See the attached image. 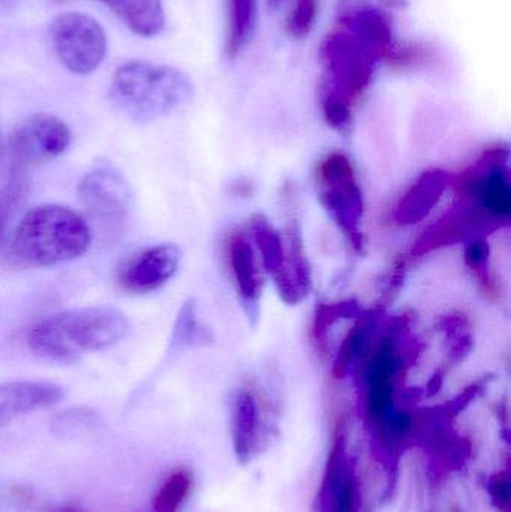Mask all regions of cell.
Segmentation results:
<instances>
[{"mask_svg":"<svg viewBox=\"0 0 511 512\" xmlns=\"http://www.w3.org/2000/svg\"><path fill=\"white\" fill-rule=\"evenodd\" d=\"M128 330V319L114 307H80L36 322L27 333V346L42 360L72 363L89 352L111 348Z\"/></svg>","mask_w":511,"mask_h":512,"instance_id":"1","label":"cell"},{"mask_svg":"<svg viewBox=\"0 0 511 512\" xmlns=\"http://www.w3.org/2000/svg\"><path fill=\"white\" fill-rule=\"evenodd\" d=\"M93 231L83 215L57 204L30 210L15 228L11 255L26 267H53L89 251Z\"/></svg>","mask_w":511,"mask_h":512,"instance_id":"2","label":"cell"},{"mask_svg":"<svg viewBox=\"0 0 511 512\" xmlns=\"http://www.w3.org/2000/svg\"><path fill=\"white\" fill-rule=\"evenodd\" d=\"M194 95L185 72L146 60H131L114 72L110 99L129 119L149 123L173 113Z\"/></svg>","mask_w":511,"mask_h":512,"instance_id":"3","label":"cell"},{"mask_svg":"<svg viewBox=\"0 0 511 512\" xmlns=\"http://www.w3.org/2000/svg\"><path fill=\"white\" fill-rule=\"evenodd\" d=\"M323 105H339L353 111V105L371 86L377 63L383 54L353 27L339 20L338 26L324 38Z\"/></svg>","mask_w":511,"mask_h":512,"instance_id":"4","label":"cell"},{"mask_svg":"<svg viewBox=\"0 0 511 512\" xmlns=\"http://www.w3.org/2000/svg\"><path fill=\"white\" fill-rule=\"evenodd\" d=\"M77 191L90 228L105 242H117L132 209V192L125 177L110 165H98L84 174Z\"/></svg>","mask_w":511,"mask_h":512,"instance_id":"5","label":"cell"},{"mask_svg":"<svg viewBox=\"0 0 511 512\" xmlns=\"http://www.w3.org/2000/svg\"><path fill=\"white\" fill-rule=\"evenodd\" d=\"M318 186L324 209L329 212L354 249L363 252L365 203L362 191L357 185L353 164L344 153H329L326 158L321 159L318 165Z\"/></svg>","mask_w":511,"mask_h":512,"instance_id":"6","label":"cell"},{"mask_svg":"<svg viewBox=\"0 0 511 512\" xmlns=\"http://www.w3.org/2000/svg\"><path fill=\"white\" fill-rule=\"evenodd\" d=\"M71 129L48 113L33 114L18 123L5 140V156L11 170L26 171L47 164L68 150Z\"/></svg>","mask_w":511,"mask_h":512,"instance_id":"7","label":"cell"},{"mask_svg":"<svg viewBox=\"0 0 511 512\" xmlns=\"http://www.w3.org/2000/svg\"><path fill=\"white\" fill-rule=\"evenodd\" d=\"M51 42L60 63L72 74L89 75L104 62L107 35L90 15L63 12L51 21Z\"/></svg>","mask_w":511,"mask_h":512,"instance_id":"8","label":"cell"},{"mask_svg":"<svg viewBox=\"0 0 511 512\" xmlns=\"http://www.w3.org/2000/svg\"><path fill=\"white\" fill-rule=\"evenodd\" d=\"M362 495L353 460L347 457V421L339 420L318 492L317 512H360Z\"/></svg>","mask_w":511,"mask_h":512,"instance_id":"9","label":"cell"},{"mask_svg":"<svg viewBox=\"0 0 511 512\" xmlns=\"http://www.w3.org/2000/svg\"><path fill=\"white\" fill-rule=\"evenodd\" d=\"M180 249L176 245L152 246L132 255L119 271L120 288L134 295H146L167 285L179 270Z\"/></svg>","mask_w":511,"mask_h":512,"instance_id":"10","label":"cell"},{"mask_svg":"<svg viewBox=\"0 0 511 512\" xmlns=\"http://www.w3.org/2000/svg\"><path fill=\"white\" fill-rule=\"evenodd\" d=\"M500 227L491 216L486 215L480 207H465L444 216L434 228L428 231L413 249V256H423L447 248V246L464 243L476 234L495 230Z\"/></svg>","mask_w":511,"mask_h":512,"instance_id":"11","label":"cell"},{"mask_svg":"<svg viewBox=\"0 0 511 512\" xmlns=\"http://www.w3.org/2000/svg\"><path fill=\"white\" fill-rule=\"evenodd\" d=\"M62 387L45 381H17L0 385V429L15 418L42 411L63 399Z\"/></svg>","mask_w":511,"mask_h":512,"instance_id":"12","label":"cell"},{"mask_svg":"<svg viewBox=\"0 0 511 512\" xmlns=\"http://www.w3.org/2000/svg\"><path fill=\"white\" fill-rule=\"evenodd\" d=\"M452 186V176L444 170H429L405 192L395 209V221L399 225H416L425 221L443 200Z\"/></svg>","mask_w":511,"mask_h":512,"instance_id":"13","label":"cell"},{"mask_svg":"<svg viewBox=\"0 0 511 512\" xmlns=\"http://www.w3.org/2000/svg\"><path fill=\"white\" fill-rule=\"evenodd\" d=\"M227 258L246 313L255 318L261 295V274L251 240L243 233H234L227 242Z\"/></svg>","mask_w":511,"mask_h":512,"instance_id":"14","label":"cell"},{"mask_svg":"<svg viewBox=\"0 0 511 512\" xmlns=\"http://www.w3.org/2000/svg\"><path fill=\"white\" fill-rule=\"evenodd\" d=\"M285 242V264L275 277L276 289L284 303L294 306L305 300L311 291V268L303 251L302 239L296 227L288 228Z\"/></svg>","mask_w":511,"mask_h":512,"instance_id":"15","label":"cell"},{"mask_svg":"<svg viewBox=\"0 0 511 512\" xmlns=\"http://www.w3.org/2000/svg\"><path fill=\"white\" fill-rule=\"evenodd\" d=\"M231 436L234 454L242 465H248L258 450L260 411L257 399L249 390H240L231 406Z\"/></svg>","mask_w":511,"mask_h":512,"instance_id":"16","label":"cell"},{"mask_svg":"<svg viewBox=\"0 0 511 512\" xmlns=\"http://www.w3.org/2000/svg\"><path fill=\"white\" fill-rule=\"evenodd\" d=\"M54 3L66 0H51ZM107 6L129 30L138 36L150 38L158 35L165 26V12L162 0H96Z\"/></svg>","mask_w":511,"mask_h":512,"instance_id":"17","label":"cell"},{"mask_svg":"<svg viewBox=\"0 0 511 512\" xmlns=\"http://www.w3.org/2000/svg\"><path fill=\"white\" fill-rule=\"evenodd\" d=\"M257 0H228V29L225 51L234 59L242 53L254 35Z\"/></svg>","mask_w":511,"mask_h":512,"instance_id":"18","label":"cell"},{"mask_svg":"<svg viewBox=\"0 0 511 512\" xmlns=\"http://www.w3.org/2000/svg\"><path fill=\"white\" fill-rule=\"evenodd\" d=\"M251 231L261 265L275 279L284 268L285 256H287L284 236L263 215H255L251 219Z\"/></svg>","mask_w":511,"mask_h":512,"instance_id":"19","label":"cell"},{"mask_svg":"<svg viewBox=\"0 0 511 512\" xmlns=\"http://www.w3.org/2000/svg\"><path fill=\"white\" fill-rule=\"evenodd\" d=\"M377 315V310H372L369 313L363 312L357 318L354 327H351L345 339L342 340L332 369L333 376L336 379L345 378L348 372L353 369L354 361L357 360L360 352L365 348L366 340H368L369 333H371L372 327H374L375 316Z\"/></svg>","mask_w":511,"mask_h":512,"instance_id":"20","label":"cell"},{"mask_svg":"<svg viewBox=\"0 0 511 512\" xmlns=\"http://www.w3.org/2000/svg\"><path fill=\"white\" fill-rule=\"evenodd\" d=\"M197 304L188 300L180 309L171 334L170 349L200 348L213 342V334L197 318Z\"/></svg>","mask_w":511,"mask_h":512,"instance_id":"21","label":"cell"},{"mask_svg":"<svg viewBox=\"0 0 511 512\" xmlns=\"http://www.w3.org/2000/svg\"><path fill=\"white\" fill-rule=\"evenodd\" d=\"M104 427V421L98 412L87 406L65 409L54 417L51 430L59 439L72 441V439L86 438L99 432Z\"/></svg>","mask_w":511,"mask_h":512,"instance_id":"22","label":"cell"},{"mask_svg":"<svg viewBox=\"0 0 511 512\" xmlns=\"http://www.w3.org/2000/svg\"><path fill=\"white\" fill-rule=\"evenodd\" d=\"M29 188V173L9 170L8 179L0 189V240H2L8 225L11 224L15 213L26 203Z\"/></svg>","mask_w":511,"mask_h":512,"instance_id":"23","label":"cell"},{"mask_svg":"<svg viewBox=\"0 0 511 512\" xmlns=\"http://www.w3.org/2000/svg\"><path fill=\"white\" fill-rule=\"evenodd\" d=\"M365 312L356 300L338 301V303L320 304L315 310L314 324H312V336L315 342H323L333 325L341 319L359 318Z\"/></svg>","mask_w":511,"mask_h":512,"instance_id":"24","label":"cell"},{"mask_svg":"<svg viewBox=\"0 0 511 512\" xmlns=\"http://www.w3.org/2000/svg\"><path fill=\"white\" fill-rule=\"evenodd\" d=\"M192 480L185 471L174 472L153 499V511L177 512L188 498Z\"/></svg>","mask_w":511,"mask_h":512,"instance_id":"25","label":"cell"},{"mask_svg":"<svg viewBox=\"0 0 511 512\" xmlns=\"http://www.w3.org/2000/svg\"><path fill=\"white\" fill-rule=\"evenodd\" d=\"M432 48L420 44H393L392 50L387 54L386 62L393 68L408 69L428 65L434 60Z\"/></svg>","mask_w":511,"mask_h":512,"instance_id":"26","label":"cell"},{"mask_svg":"<svg viewBox=\"0 0 511 512\" xmlns=\"http://www.w3.org/2000/svg\"><path fill=\"white\" fill-rule=\"evenodd\" d=\"M318 14V0H296L287 20L291 38L302 39L314 29Z\"/></svg>","mask_w":511,"mask_h":512,"instance_id":"27","label":"cell"},{"mask_svg":"<svg viewBox=\"0 0 511 512\" xmlns=\"http://www.w3.org/2000/svg\"><path fill=\"white\" fill-rule=\"evenodd\" d=\"M464 243L465 262L482 279V282H485L486 289L489 288L492 291L494 283H492L488 268H486L489 259V245L485 236L476 234V236H471L470 239L465 240Z\"/></svg>","mask_w":511,"mask_h":512,"instance_id":"28","label":"cell"},{"mask_svg":"<svg viewBox=\"0 0 511 512\" xmlns=\"http://www.w3.org/2000/svg\"><path fill=\"white\" fill-rule=\"evenodd\" d=\"M489 493L494 499L495 505L501 511H509L510 505V481L509 475L497 474L489 481Z\"/></svg>","mask_w":511,"mask_h":512,"instance_id":"29","label":"cell"},{"mask_svg":"<svg viewBox=\"0 0 511 512\" xmlns=\"http://www.w3.org/2000/svg\"><path fill=\"white\" fill-rule=\"evenodd\" d=\"M51 512H84L81 508L75 507V505H63V507L54 508Z\"/></svg>","mask_w":511,"mask_h":512,"instance_id":"30","label":"cell"},{"mask_svg":"<svg viewBox=\"0 0 511 512\" xmlns=\"http://www.w3.org/2000/svg\"><path fill=\"white\" fill-rule=\"evenodd\" d=\"M5 161V138H3L2 131H0V170H2V165Z\"/></svg>","mask_w":511,"mask_h":512,"instance_id":"31","label":"cell"},{"mask_svg":"<svg viewBox=\"0 0 511 512\" xmlns=\"http://www.w3.org/2000/svg\"><path fill=\"white\" fill-rule=\"evenodd\" d=\"M282 2H284V0H269V5L272 6V8H278Z\"/></svg>","mask_w":511,"mask_h":512,"instance_id":"32","label":"cell"},{"mask_svg":"<svg viewBox=\"0 0 511 512\" xmlns=\"http://www.w3.org/2000/svg\"><path fill=\"white\" fill-rule=\"evenodd\" d=\"M8 2H12V0H0V3H8Z\"/></svg>","mask_w":511,"mask_h":512,"instance_id":"33","label":"cell"}]
</instances>
